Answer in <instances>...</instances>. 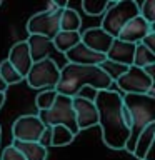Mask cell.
Here are the masks:
<instances>
[{"mask_svg": "<svg viewBox=\"0 0 155 160\" xmlns=\"http://www.w3.org/2000/svg\"><path fill=\"white\" fill-rule=\"evenodd\" d=\"M140 43H142L147 50H150V52L155 53V32H148L142 38V42H140Z\"/></svg>", "mask_w": 155, "mask_h": 160, "instance_id": "29", "label": "cell"}, {"mask_svg": "<svg viewBox=\"0 0 155 160\" xmlns=\"http://www.w3.org/2000/svg\"><path fill=\"white\" fill-rule=\"evenodd\" d=\"M37 117L42 120L45 127H55V125H62V127L68 128L73 135L80 133L77 127V118H75V112L72 107V98L65 97V95H57L55 103L52 108L42 110L38 112Z\"/></svg>", "mask_w": 155, "mask_h": 160, "instance_id": "4", "label": "cell"}, {"mask_svg": "<svg viewBox=\"0 0 155 160\" xmlns=\"http://www.w3.org/2000/svg\"><path fill=\"white\" fill-rule=\"evenodd\" d=\"M7 88H8V87L3 83V80L0 78V93H5V92H7Z\"/></svg>", "mask_w": 155, "mask_h": 160, "instance_id": "32", "label": "cell"}, {"mask_svg": "<svg viewBox=\"0 0 155 160\" xmlns=\"http://www.w3.org/2000/svg\"><path fill=\"white\" fill-rule=\"evenodd\" d=\"M0 160H25V157L13 147V145H8V147H5L3 152L0 153Z\"/></svg>", "mask_w": 155, "mask_h": 160, "instance_id": "28", "label": "cell"}, {"mask_svg": "<svg viewBox=\"0 0 155 160\" xmlns=\"http://www.w3.org/2000/svg\"><path fill=\"white\" fill-rule=\"evenodd\" d=\"M0 142H2V128H0Z\"/></svg>", "mask_w": 155, "mask_h": 160, "instance_id": "34", "label": "cell"}, {"mask_svg": "<svg viewBox=\"0 0 155 160\" xmlns=\"http://www.w3.org/2000/svg\"><path fill=\"white\" fill-rule=\"evenodd\" d=\"M72 107L75 112V118H77L78 130L92 128L95 125H98V112L93 100L77 95V97L72 98Z\"/></svg>", "mask_w": 155, "mask_h": 160, "instance_id": "10", "label": "cell"}, {"mask_svg": "<svg viewBox=\"0 0 155 160\" xmlns=\"http://www.w3.org/2000/svg\"><path fill=\"white\" fill-rule=\"evenodd\" d=\"M137 15H138V3L135 0H118L103 13L100 28L103 32H107L112 38H117L123 25Z\"/></svg>", "mask_w": 155, "mask_h": 160, "instance_id": "5", "label": "cell"}, {"mask_svg": "<svg viewBox=\"0 0 155 160\" xmlns=\"http://www.w3.org/2000/svg\"><path fill=\"white\" fill-rule=\"evenodd\" d=\"M25 42H27L32 62H40V60L50 58V52L53 48L50 38L42 37V35H28V38Z\"/></svg>", "mask_w": 155, "mask_h": 160, "instance_id": "17", "label": "cell"}, {"mask_svg": "<svg viewBox=\"0 0 155 160\" xmlns=\"http://www.w3.org/2000/svg\"><path fill=\"white\" fill-rule=\"evenodd\" d=\"M77 43H80V32H58L52 38L53 48L62 53H67Z\"/></svg>", "mask_w": 155, "mask_h": 160, "instance_id": "20", "label": "cell"}, {"mask_svg": "<svg viewBox=\"0 0 155 160\" xmlns=\"http://www.w3.org/2000/svg\"><path fill=\"white\" fill-rule=\"evenodd\" d=\"M3 103H5V93H0V108L3 107Z\"/></svg>", "mask_w": 155, "mask_h": 160, "instance_id": "33", "label": "cell"}, {"mask_svg": "<svg viewBox=\"0 0 155 160\" xmlns=\"http://www.w3.org/2000/svg\"><path fill=\"white\" fill-rule=\"evenodd\" d=\"M152 63H155V53L147 50L142 43H137L135 45V53H133V67L143 68Z\"/></svg>", "mask_w": 155, "mask_h": 160, "instance_id": "23", "label": "cell"}, {"mask_svg": "<svg viewBox=\"0 0 155 160\" xmlns=\"http://www.w3.org/2000/svg\"><path fill=\"white\" fill-rule=\"evenodd\" d=\"M115 2H107V0H83L82 2V8L87 15H92V17H97V15H102L107 12V10L112 7Z\"/></svg>", "mask_w": 155, "mask_h": 160, "instance_id": "22", "label": "cell"}, {"mask_svg": "<svg viewBox=\"0 0 155 160\" xmlns=\"http://www.w3.org/2000/svg\"><path fill=\"white\" fill-rule=\"evenodd\" d=\"M57 92H55V88H48V90H42L37 97H35V105H37L38 112H42V110H48L52 108V105L55 103V98H57Z\"/></svg>", "mask_w": 155, "mask_h": 160, "instance_id": "26", "label": "cell"}, {"mask_svg": "<svg viewBox=\"0 0 155 160\" xmlns=\"http://www.w3.org/2000/svg\"><path fill=\"white\" fill-rule=\"evenodd\" d=\"M138 15L147 23H155V0H145L138 3Z\"/></svg>", "mask_w": 155, "mask_h": 160, "instance_id": "27", "label": "cell"}, {"mask_svg": "<svg viewBox=\"0 0 155 160\" xmlns=\"http://www.w3.org/2000/svg\"><path fill=\"white\" fill-rule=\"evenodd\" d=\"M80 42H82L87 48L93 50L97 53H107L110 45H112L113 38L110 37L107 32H103L100 27H92L87 28L83 33H80Z\"/></svg>", "mask_w": 155, "mask_h": 160, "instance_id": "12", "label": "cell"}, {"mask_svg": "<svg viewBox=\"0 0 155 160\" xmlns=\"http://www.w3.org/2000/svg\"><path fill=\"white\" fill-rule=\"evenodd\" d=\"M12 145L25 157V160H47V148L38 142H18L13 140Z\"/></svg>", "mask_w": 155, "mask_h": 160, "instance_id": "18", "label": "cell"}, {"mask_svg": "<svg viewBox=\"0 0 155 160\" xmlns=\"http://www.w3.org/2000/svg\"><path fill=\"white\" fill-rule=\"evenodd\" d=\"M7 60L18 72L22 80H25L30 67H32V63H33L32 57H30V52H28V47H27V42H25V40H20V42L13 43L12 48H10V52H8Z\"/></svg>", "mask_w": 155, "mask_h": 160, "instance_id": "13", "label": "cell"}, {"mask_svg": "<svg viewBox=\"0 0 155 160\" xmlns=\"http://www.w3.org/2000/svg\"><path fill=\"white\" fill-rule=\"evenodd\" d=\"M133 53H135V43H127V42H122L118 38H113L108 52L105 53V57L110 62L125 65V67H132L133 65Z\"/></svg>", "mask_w": 155, "mask_h": 160, "instance_id": "16", "label": "cell"}, {"mask_svg": "<svg viewBox=\"0 0 155 160\" xmlns=\"http://www.w3.org/2000/svg\"><path fill=\"white\" fill-rule=\"evenodd\" d=\"M98 112V127L102 140L108 148L122 150L130 137V115L123 107L122 93L117 90H98L93 97Z\"/></svg>", "mask_w": 155, "mask_h": 160, "instance_id": "1", "label": "cell"}, {"mask_svg": "<svg viewBox=\"0 0 155 160\" xmlns=\"http://www.w3.org/2000/svg\"><path fill=\"white\" fill-rule=\"evenodd\" d=\"M58 78H60V67L53 58H45V60H40V62H33L27 77H25L28 87L42 88V90L55 88Z\"/></svg>", "mask_w": 155, "mask_h": 160, "instance_id": "6", "label": "cell"}, {"mask_svg": "<svg viewBox=\"0 0 155 160\" xmlns=\"http://www.w3.org/2000/svg\"><path fill=\"white\" fill-rule=\"evenodd\" d=\"M75 135L68 128L62 125H55L52 127V135H50V147H65L73 142Z\"/></svg>", "mask_w": 155, "mask_h": 160, "instance_id": "21", "label": "cell"}, {"mask_svg": "<svg viewBox=\"0 0 155 160\" xmlns=\"http://www.w3.org/2000/svg\"><path fill=\"white\" fill-rule=\"evenodd\" d=\"M117 85V92H123V95L127 93H145L150 87H153V80L148 78L143 73L142 68L138 67H128V70L125 72L120 78L115 80Z\"/></svg>", "mask_w": 155, "mask_h": 160, "instance_id": "9", "label": "cell"}, {"mask_svg": "<svg viewBox=\"0 0 155 160\" xmlns=\"http://www.w3.org/2000/svg\"><path fill=\"white\" fill-rule=\"evenodd\" d=\"M112 83V80L95 65L67 63L63 68H60V78L55 85V92L73 98L83 87H90L98 92V90H108Z\"/></svg>", "mask_w": 155, "mask_h": 160, "instance_id": "2", "label": "cell"}, {"mask_svg": "<svg viewBox=\"0 0 155 160\" xmlns=\"http://www.w3.org/2000/svg\"><path fill=\"white\" fill-rule=\"evenodd\" d=\"M153 145H155V122L148 123L142 130V133L135 140L132 155L138 160H155L153 158Z\"/></svg>", "mask_w": 155, "mask_h": 160, "instance_id": "14", "label": "cell"}, {"mask_svg": "<svg viewBox=\"0 0 155 160\" xmlns=\"http://www.w3.org/2000/svg\"><path fill=\"white\" fill-rule=\"evenodd\" d=\"M122 102L130 115V137L125 150L132 153L135 140L138 138L142 130L148 123L155 122V98L147 97L145 93H127L122 95Z\"/></svg>", "mask_w": 155, "mask_h": 160, "instance_id": "3", "label": "cell"}, {"mask_svg": "<svg viewBox=\"0 0 155 160\" xmlns=\"http://www.w3.org/2000/svg\"><path fill=\"white\" fill-rule=\"evenodd\" d=\"M60 12H38L32 15L27 22V32L28 35H42L52 40L55 35L60 32L58 20H60Z\"/></svg>", "mask_w": 155, "mask_h": 160, "instance_id": "7", "label": "cell"}, {"mask_svg": "<svg viewBox=\"0 0 155 160\" xmlns=\"http://www.w3.org/2000/svg\"><path fill=\"white\" fill-rule=\"evenodd\" d=\"M50 135H52V127H47L45 128V132L42 133V137H40V145H43L45 148L50 147Z\"/></svg>", "mask_w": 155, "mask_h": 160, "instance_id": "30", "label": "cell"}, {"mask_svg": "<svg viewBox=\"0 0 155 160\" xmlns=\"http://www.w3.org/2000/svg\"><path fill=\"white\" fill-rule=\"evenodd\" d=\"M80 25H82V18L77 13V10L65 7L60 12V20H58L60 32H80Z\"/></svg>", "mask_w": 155, "mask_h": 160, "instance_id": "19", "label": "cell"}, {"mask_svg": "<svg viewBox=\"0 0 155 160\" xmlns=\"http://www.w3.org/2000/svg\"><path fill=\"white\" fill-rule=\"evenodd\" d=\"M98 68L102 70V72L107 75V77L112 80V82H115L117 78H120L122 75L128 70V67H125V65H120V63H115V62H110V60L105 58L102 63L98 65Z\"/></svg>", "mask_w": 155, "mask_h": 160, "instance_id": "25", "label": "cell"}, {"mask_svg": "<svg viewBox=\"0 0 155 160\" xmlns=\"http://www.w3.org/2000/svg\"><path fill=\"white\" fill-rule=\"evenodd\" d=\"M0 5H2V0H0Z\"/></svg>", "mask_w": 155, "mask_h": 160, "instance_id": "35", "label": "cell"}, {"mask_svg": "<svg viewBox=\"0 0 155 160\" xmlns=\"http://www.w3.org/2000/svg\"><path fill=\"white\" fill-rule=\"evenodd\" d=\"M142 70H143V73L147 75L148 78H152V80L155 78V63H152V65H147V67H143Z\"/></svg>", "mask_w": 155, "mask_h": 160, "instance_id": "31", "label": "cell"}, {"mask_svg": "<svg viewBox=\"0 0 155 160\" xmlns=\"http://www.w3.org/2000/svg\"><path fill=\"white\" fill-rule=\"evenodd\" d=\"M65 58H67L68 63H75V65H95V67H98V65L102 63L107 57H105L103 53H97V52H93V50L87 48L82 42H80V43H77L73 48H70L68 52L65 53Z\"/></svg>", "mask_w": 155, "mask_h": 160, "instance_id": "15", "label": "cell"}, {"mask_svg": "<svg viewBox=\"0 0 155 160\" xmlns=\"http://www.w3.org/2000/svg\"><path fill=\"white\" fill-rule=\"evenodd\" d=\"M0 78L3 80V83L7 85V87L22 82V77L18 75V72L12 67V63H10L7 58L0 62Z\"/></svg>", "mask_w": 155, "mask_h": 160, "instance_id": "24", "label": "cell"}, {"mask_svg": "<svg viewBox=\"0 0 155 160\" xmlns=\"http://www.w3.org/2000/svg\"><path fill=\"white\" fill-rule=\"evenodd\" d=\"M155 23H147L145 20L137 15L133 17L132 20H128L127 23L122 27V30L118 32L117 38L122 40V42H127V43H140L142 38L147 35L148 32H155Z\"/></svg>", "mask_w": 155, "mask_h": 160, "instance_id": "11", "label": "cell"}, {"mask_svg": "<svg viewBox=\"0 0 155 160\" xmlns=\"http://www.w3.org/2000/svg\"><path fill=\"white\" fill-rule=\"evenodd\" d=\"M45 125L37 115H22L13 122L12 133L13 140L18 142H40V137L45 132Z\"/></svg>", "mask_w": 155, "mask_h": 160, "instance_id": "8", "label": "cell"}]
</instances>
